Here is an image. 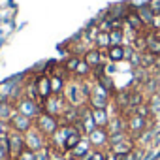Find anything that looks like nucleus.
Here are the masks:
<instances>
[{
	"instance_id": "obj_33",
	"label": "nucleus",
	"mask_w": 160,
	"mask_h": 160,
	"mask_svg": "<svg viewBox=\"0 0 160 160\" xmlns=\"http://www.w3.org/2000/svg\"><path fill=\"white\" fill-rule=\"evenodd\" d=\"M96 83H100V85H102V87H104L108 92H111V94H115V92H117V87H115V81H113V77H111V75H108V73H106L104 77H100Z\"/></svg>"
},
{
	"instance_id": "obj_35",
	"label": "nucleus",
	"mask_w": 160,
	"mask_h": 160,
	"mask_svg": "<svg viewBox=\"0 0 160 160\" xmlns=\"http://www.w3.org/2000/svg\"><path fill=\"white\" fill-rule=\"evenodd\" d=\"M94 45H96L98 49H102V51H108V49L111 47L109 32H100V34H98V38H96V42H94Z\"/></svg>"
},
{
	"instance_id": "obj_22",
	"label": "nucleus",
	"mask_w": 160,
	"mask_h": 160,
	"mask_svg": "<svg viewBox=\"0 0 160 160\" xmlns=\"http://www.w3.org/2000/svg\"><path fill=\"white\" fill-rule=\"evenodd\" d=\"M145 102H147V96L141 91V87H130V108L136 109L138 106H141Z\"/></svg>"
},
{
	"instance_id": "obj_19",
	"label": "nucleus",
	"mask_w": 160,
	"mask_h": 160,
	"mask_svg": "<svg viewBox=\"0 0 160 160\" xmlns=\"http://www.w3.org/2000/svg\"><path fill=\"white\" fill-rule=\"evenodd\" d=\"M141 91L145 92L147 98H149L151 94H156V92L160 91V81H158V77H156L154 73H151V75L147 77V81L141 85Z\"/></svg>"
},
{
	"instance_id": "obj_1",
	"label": "nucleus",
	"mask_w": 160,
	"mask_h": 160,
	"mask_svg": "<svg viewBox=\"0 0 160 160\" xmlns=\"http://www.w3.org/2000/svg\"><path fill=\"white\" fill-rule=\"evenodd\" d=\"M113 100V94L108 92L100 83H94L92 85V92H91V98H89V108L91 109H108L109 104Z\"/></svg>"
},
{
	"instance_id": "obj_27",
	"label": "nucleus",
	"mask_w": 160,
	"mask_h": 160,
	"mask_svg": "<svg viewBox=\"0 0 160 160\" xmlns=\"http://www.w3.org/2000/svg\"><path fill=\"white\" fill-rule=\"evenodd\" d=\"M23 92H25V96H27V98H30V100H34V102H40V104H42L40 94H38V89H36V79H34V81H25Z\"/></svg>"
},
{
	"instance_id": "obj_40",
	"label": "nucleus",
	"mask_w": 160,
	"mask_h": 160,
	"mask_svg": "<svg viewBox=\"0 0 160 160\" xmlns=\"http://www.w3.org/2000/svg\"><path fill=\"white\" fill-rule=\"evenodd\" d=\"M17 160H36V152L30 151V149H23L19 152V156H15Z\"/></svg>"
},
{
	"instance_id": "obj_12",
	"label": "nucleus",
	"mask_w": 160,
	"mask_h": 160,
	"mask_svg": "<svg viewBox=\"0 0 160 160\" xmlns=\"http://www.w3.org/2000/svg\"><path fill=\"white\" fill-rule=\"evenodd\" d=\"M36 89H38L40 100L43 104V100H47L53 94V91H51V75H47V73L38 75V79H36Z\"/></svg>"
},
{
	"instance_id": "obj_39",
	"label": "nucleus",
	"mask_w": 160,
	"mask_h": 160,
	"mask_svg": "<svg viewBox=\"0 0 160 160\" xmlns=\"http://www.w3.org/2000/svg\"><path fill=\"white\" fill-rule=\"evenodd\" d=\"M134 113H138V115H141V117H145V119H151V117H152V111H151V108H149L147 102L141 104V106H138V108L134 109Z\"/></svg>"
},
{
	"instance_id": "obj_47",
	"label": "nucleus",
	"mask_w": 160,
	"mask_h": 160,
	"mask_svg": "<svg viewBox=\"0 0 160 160\" xmlns=\"http://www.w3.org/2000/svg\"><path fill=\"white\" fill-rule=\"evenodd\" d=\"M156 72H160V57L156 58V66H154V72L152 73H156Z\"/></svg>"
},
{
	"instance_id": "obj_15",
	"label": "nucleus",
	"mask_w": 160,
	"mask_h": 160,
	"mask_svg": "<svg viewBox=\"0 0 160 160\" xmlns=\"http://www.w3.org/2000/svg\"><path fill=\"white\" fill-rule=\"evenodd\" d=\"M83 138H85V136H83V132L79 130L75 124H72V126H70V134H68L66 143H64V151H66V152H70L72 149H75V147H77V143L81 141Z\"/></svg>"
},
{
	"instance_id": "obj_37",
	"label": "nucleus",
	"mask_w": 160,
	"mask_h": 160,
	"mask_svg": "<svg viewBox=\"0 0 160 160\" xmlns=\"http://www.w3.org/2000/svg\"><path fill=\"white\" fill-rule=\"evenodd\" d=\"M145 34H147V32H145ZM145 34H138L136 40H134V43H132V47H134L138 53H145V51H147V38H145Z\"/></svg>"
},
{
	"instance_id": "obj_9",
	"label": "nucleus",
	"mask_w": 160,
	"mask_h": 160,
	"mask_svg": "<svg viewBox=\"0 0 160 160\" xmlns=\"http://www.w3.org/2000/svg\"><path fill=\"white\" fill-rule=\"evenodd\" d=\"M87 138H89L92 149H106L108 151V147H109V132H108V128H98L96 126Z\"/></svg>"
},
{
	"instance_id": "obj_36",
	"label": "nucleus",
	"mask_w": 160,
	"mask_h": 160,
	"mask_svg": "<svg viewBox=\"0 0 160 160\" xmlns=\"http://www.w3.org/2000/svg\"><path fill=\"white\" fill-rule=\"evenodd\" d=\"M106 158H108V151L106 149H92L81 160H106Z\"/></svg>"
},
{
	"instance_id": "obj_26",
	"label": "nucleus",
	"mask_w": 160,
	"mask_h": 160,
	"mask_svg": "<svg viewBox=\"0 0 160 160\" xmlns=\"http://www.w3.org/2000/svg\"><path fill=\"white\" fill-rule=\"evenodd\" d=\"M66 83H68V79L53 73L51 75V91H53V94H62L64 89H66Z\"/></svg>"
},
{
	"instance_id": "obj_29",
	"label": "nucleus",
	"mask_w": 160,
	"mask_h": 160,
	"mask_svg": "<svg viewBox=\"0 0 160 160\" xmlns=\"http://www.w3.org/2000/svg\"><path fill=\"white\" fill-rule=\"evenodd\" d=\"M79 62H81V57H75V55H66V58L62 60V64H64V68L68 70L70 75H73V72L77 70Z\"/></svg>"
},
{
	"instance_id": "obj_20",
	"label": "nucleus",
	"mask_w": 160,
	"mask_h": 160,
	"mask_svg": "<svg viewBox=\"0 0 160 160\" xmlns=\"http://www.w3.org/2000/svg\"><path fill=\"white\" fill-rule=\"evenodd\" d=\"M106 58H108V62H111V64L122 62V60H124V45H111V47L106 51Z\"/></svg>"
},
{
	"instance_id": "obj_45",
	"label": "nucleus",
	"mask_w": 160,
	"mask_h": 160,
	"mask_svg": "<svg viewBox=\"0 0 160 160\" xmlns=\"http://www.w3.org/2000/svg\"><path fill=\"white\" fill-rule=\"evenodd\" d=\"M106 160H121V156L119 154H113L111 151H108V158Z\"/></svg>"
},
{
	"instance_id": "obj_48",
	"label": "nucleus",
	"mask_w": 160,
	"mask_h": 160,
	"mask_svg": "<svg viewBox=\"0 0 160 160\" xmlns=\"http://www.w3.org/2000/svg\"><path fill=\"white\" fill-rule=\"evenodd\" d=\"M156 34H158V36H160V32H156Z\"/></svg>"
},
{
	"instance_id": "obj_7",
	"label": "nucleus",
	"mask_w": 160,
	"mask_h": 160,
	"mask_svg": "<svg viewBox=\"0 0 160 160\" xmlns=\"http://www.w3.org/2000/svg\"><path fill=\"white\" fill-rule=\"evenodd\" d=\"M25 143H27V149H30V151H40V149H43L47 143H49V139L34 126L32 130H28L27 134H25Z\"/></svg>"
},
{
	"instance_id": "obj_2",
	"label": "nucleus",
	"mask_w": 160,
	"mask_h": 160,
	"mask_svg": "<svg viewBox=\"0 0 160 160\" xmlns=\"http://www.w3.org/2000/svg\"><path fill=\"white\" fill-rule=\"evenodd\" d=\"M34 126L49 139V138H53V134L60 128V119L58 117H55V115H49V113H40V117L34 121Z\"/></svg>"
},
{
	"instance_id": "obj_21",
	"label": "nucleus",
	"mask_w": 160,
	"mask_h": 160,
	"mask_svg": "<svg viewBox=\"0 0 160 160\" xmlns=\"http://www.w3.org/2000/svg\"><path fill=\"white\" fill-rule=\"evenodd\" d=\"M91 151H92V145H91L89 138L85 136V138H83L81 141L77 143V147H75V149H72V151H70V154H72V156H75V158H79V160H81V158H83V156H85L87 152H91Z\"/></svg>"
},
{
	"instance_id": "obj_10",
	"label": "nucleus",
	"mask_w": 160,
	"mask_h": 160,
	"mask_svg": "<svg viewBox=\"0 0 160 160\" xmlns=\"http://www.w3.org/2000/svg\"><path fill=\"white\" fill-rule=\"evenodd\" d=\"M10 128L12 132H19V134H27L28 130L34 128V119H28L21 113H15L10 121Z\"/></svg>"
},
{
	"instance_id": "obj_31",
	"label": "nucleus",
	"mask_w": 160,
	"mask_h": 160,
	"mask_svg": "<svg viewBox=\"0 0 160 160\" xmlns=\"http://www.w3.org/2000/svg\"><path fill=\"white\" fill-rule=\"evenodd\" d=\"M154 66H156V57L149 51L141 53V68H147V70L154 72Z\"/></svg>"
},
{
	"instance_id": "obj_11",
	"label": "nucleus",
	"mask_w": 160,
	"mask_h": 160,
	"mask_svg": "<svg viewBox=\"0 0 160 160\" xmlns=\"http://www.w3.org/2000/svg\"><path fill=\"white\" fill-rule=\"evenodd\" d=\"M83 60H85L91 68H96V66H100V64L108 62V58H106V51L98 49L96 45H92V47H89V49H87V53L83 55Z\"/></svg>"
},
{
	"instance_id": "obj_5",
	"label": "nucleus",
	"mask_w": 160,
	"mask_h": 160,
	"mask_svg": "<svg viewBox=\"0 0 160 160\" xmlns=\"http://www.w3.org/2000/svg\"><path fill=\"white\" fill-rule=\"evenodd\" d=\"M75 126L83 132V136H89L94 128H96V122L92 119V109L85 104V106H79V119L75 122Z\"/></svg>"
},
{
	"instance_id": "obj_16",
	"label": "nucleus",
	"mask_w": 160,
	"mask_h": 160,
	"mask_svg": "<svg viewBox=\"0 0 160 160\" xmlns=\"http://www.w3.org/2000/svg\"><path fill=\"white\" fill-rule=\"evenodd\" d=\"M136 147H138V143H136V139L130 136L128 139H124V141H121V143H117V145L109 147L108 151H111L113 154H119V156H122V154H128V152L136 151Z\"/></svg>"
},
{
	"instance_id": "obj_6",
	"label": "nucleus",
	"mask_w": 160,
	"mask_h": 160,
	"mask_svg": "<svg viewBox=\"0 0 160 160\" xmlns=\"http://www.w3.org/2000/svg\"><path fill=\"white\" fill-rule=\"evenodd\" d=\"M43 111L45 113H49V115H55V117H60L62 115V111L66 109V106H68V102L64 100V96L62 94H51L47 100H43Z\"/></svg>"
},
{
	"instance_id": "obj_43",
	"label": "nucleus",
	"mask_w": 160,
	"mask_h": 160,
	"mask_svg": "<svg viewBox=\"0 0 160 160\" xmlns=\"http://www.w3.org/2000/svg\"><path fill=\"white\" fill-rule=\"evenodd\" d=\"M12 128H10V122H4V121H0V136H6L10 134Z\"/></svg>"
},
{
	"instance_id": "obj_3",
	"label": "nucleus",
	"mask_w": 160,
	"mask_h": 160,
	"mask_svg": "<svg viewBox=\"0 0 160 160\" xmlns=\"http://www.w3.org/2000/svg\"><path fill=\"white\" fill-rule=\"evenodd\" d=\"M62 96L70 106H75V108L85 106V100H83V94H81V85H79V79H75V77H72L66 83V89H64Z\"/></svg>"
},
{
	"instance_id": "obj_24",
	"label": "nucleus",
	"mask_w": 160,
	"mask_h": 160,
	"mask_svg": "<svg viewBox=\"0 0 160 160\" xmlns=\"http://www.w3.org/2000/svg\"><path fill=\"white\" fill-rule=\"evenodd\" d=\"M15 113H17V109H15L13 102H0V121L10 122Z\"/></svg>"
},
{
	"instance_id": "obj_28",
	"label": "nucleus",
	"mask_w": 160,
	"mask_h": 160,
	"mask_svg": "<svg viewBox=\"0 0 160 160\" xmlns=\"http://www.w3.org/2000/svg\"><path fill=\"white\" fill-rule=\"evenodd\" d=\"M91 72H92V68L81 58V62H79V66H77V70L73 72L72 77H75V79H89L91 77Z\"/></svg>"
},
{
	"instance_id": "obj_32",
	"label": "nucleus",
	"mask_w": 160,
	"mask_h": 160,
	"mask_svg": "<svg viewBox=\"0 0 160 160\" xmlns=\"http://www.w3.org/2000/svg\"><path fill=\"white\" fill-rule=\"evenodd\" d=\"M147 104H149V108H151V111H152V117H158V115H160V92L151 94V96L147 98Z\"/></svg>"
},
{
	"instance_id": "obj_30",
	"label": "nucleus",
	"mask_w": 160,
	"mask_h": 160,
	"mask_svg": "<svg viewBox=\"0 0 160 160\" xmlns=\"http://www.w3.org/2000/svg\"><path fill=\"white\" fill-rule=\"evenodd\" d=\"M8 158H12V152H10V138L6 134L0 136V160H8Z\"/></svg>"
},
{
	"instance_id": "obj_4",
	"label": "nucleus",
	"mask_w": 160,
	"mask_h": 160,
	"mask_svg": "<svg viewBox=\"0 0 160 160\" xmlns=\"http://www.w3.org/2000/svg\"><path fill=\"white\" fill-rule=\"evenodd\" d=\"M15 109H17V113H21L28 119H34V121L40 117V113H43V106L40 102H34V100L27 98V96H23L15 102Z\"/></svg>"
},
{
	"instance_id": "obj_23",
	"label": "nucleus",
	"mask_w": 160,
	"mask_h": 160,
	"mask_svg": "<svg viewBox=\"0 0 160 160\" xmlns=\"http://www.w3.org/2000/svg\"><path fill=\"white\" fill-rule=\"evenodd\" d=\"M92 119H94L98 128H108V124L111 121V115H109L108 109H92Z\"/></svg>"
},
{
	"instance_id": "obj_44",
	"label": "nucleus",
	"mask_w": 160,
	"mask_h": 160,
	"mask_svg": "<svg viewBox=\"0 0 160 160\" xmlns=\"http://www.w3.org/2000/svg\"><path fill=\"white\" fill-rule=\"evenodd\" d=\"M149 6H151V10H152L154 13H160V0H151Z\"/></svg>"
},
{
	"instance_id": "obj_18",
	"label": "nucleus",
	"mask_w": 160,
	"mask_h": 160,
	"mask_svg": "<svg viewBox=\"0 0 160 160\" xmlns=\"http://www.w3.org/2000/svg\"><path fill=\"white\" fill-rule=\"evenodd\" d=\"M145 38H147V51L152 53V55L158 58V57H160V36H158L156 32L149 30V32L145 34Z\"/></svg>"
},
{
	"instance_id": "obj_8",
	"label": "nucleus",
	"mask_w": 160,
	"mask_h": 160,
	"mask_svg": "<svg viewBox=\"0 0 160 160\" xmlns=\"http://www.w3.org/2000/svg\"><path fill=\"white\" fill-rule=\"evenodd\" d=\"M149 128V119L138 115V113H130L128 115V134L136 139L141 132H145Z\"/></svg>"
},
{
	"instance_id": "obj_38",
	"label": "nucleus",
	"mask_w": 160,
	"mask_h": 160,
	"mask_svg": "<svg viewBox=\"0 0 160 160\" xmlns=\"http://www.w3.org/2000/svg\"><path fill=\"white\" fill-rule=\"evenodd\" d=\"M130 138V134H128V130H124V132H115V134H109V147H113V145H117V143H121V141H124V139H128ZM108 147V149H109Z\"/></svg>"
},
{
	"instance_id": "obj_13",
	"label": "nucleus",
	"mask_w": 160,
	"mask_h": 160,
	"mask_svg": "<svg viewBox=\"0 0 160 160\" xmlns=\"http://www.w3.org/2000/svg\"><path fill=\"white\" fill-rule=\"evenodd\" d=\"M10 138V152H12V158L19 156V152L23 149H27V143H25V134H19V132H10L8 134Z\"/></svg>"
},
{
	"instance_id": "obj_25",
	"label": "nucleus",
	"mask_w": 160,
	"mask_h": 160,
	"mask_svg": "<svg viewBox=\"0 0 160 160\" xmlns=\"http://www.w3.org/2000/svg\"><path fill=\"white\" fill-rule=\"evenodd\" d=\"M136 12H138V15L141 17V21L149 27L151 21H152V17H154V12L151 10L149 2H145V4H138V6H136Z\"/></svg>"
},
{
	"instance_id": "obj_14",
	"label": "nucleus",
	"mask_w": 160,
	"mask_h": 160,
	"mask_svg": "<svg viewBox=\"0 0 160 160\" xmlns=\"http://www.w3.org/2000/svg\"><path fill=\"white\" fill-rule=\"evenodd\" d=\"M128 130V117L122 115V113H117L111 117L109 124H108V132L109 134H115V132H124Z\"/></svg>"
},
{
	"instance_id": "obj_49",
	"label": "nucleus",
	"mask_w": 160,
	"mask_h": 160,
	"mask_svg": "<svg viewBox=\"0 0 160 160\" xmlns=\"http://www.w3.org/2000/svg\"><path fill=\"white\" fill-rule=\"evenodd\" d=\"M8 160H10V158H8Z\"/></svg>"
},
{
	"instance_id": "obj_34",
	"label": "nucleus",
	"mask_w": 160,
	"mask_h": 160,
	"mask_svg": "<svg viewBox=\"0 0 160 160\" xmlns=\"http://www.w3.org/2000/svg\"><path fill=\"white\" fill-rule=\"evenodd\" d=\"M109 42H111V45H124V30L113 28L109 32Z\"/></svg>"
},
{
	"instance_id": "obj_41",
	"label": "nucleus",
	"mask_w": 160,
	"mask_h": 160,
	"mask_svg": "<svg viewBox=\"0 0 160 160\" xmlns=\"http://www.w3.org/2000/svg\"><path fill=\"white\" fill-rule=\"evenodd\" d=\"M36 160H51V152H49V147L47 145L43 149L36 151Z\"/></svg>"
},
{
	"instance_id": "obj_46",
	"label": "nucleus",
	"mask_w": 160,
	"mask_h": 160,
	"mask_svg": "<svg viewBox=\"0 0 160 160\" xmlns=\"http://www.w3.org/2000/svg\"><path fill=\"white\" fill-rule=\"evenodd\" d=\"M64 160H79V158H75V156H72L70 152H66V154H64Z\"/></svg>"
},
{
	"instance_id": "obj_17",
	"label": "nucleus",
	"mask_w": 160,
	"mask_h": 160,
	"mask_svg": "<svg viewBox=\"0 0 160 160\" xmlns=\"http://www.w3.org/2000/svg\"><path fill=\"white\" fill-rule=\"evenodd\" d=\"M58 119H60V124H75L77 119H79V108L68 104L66 109L62 111V115H60Z\"/></svg>"
},
{
	"instance_id": "obj_42",
	"label": "nucleus",
	"mask_w": 160,
	"mask_h": 160,
	"mask_svg": "<svg viewBox=\"0 0 160 160\" xmlns=\"http://www.w3.org/2000/svg\"><path fill=\"white\" fill-rule=\"evenodd\" d=\"M149 28H151L152 32H160V13H154V17H152V21H151Z\"/></svg>"
}]
</instances>
